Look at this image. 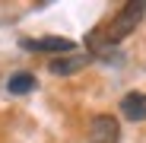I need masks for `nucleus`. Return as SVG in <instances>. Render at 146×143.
Instances as JSON below:
<instances>
[{
	"instance_id": "f03ea898",
	"label": "nucleus",
	"mask_w": 146,
	"mask_h": 143,
	"mask_svg": "<svg viewBox=\"0 0 146 143\" xmlns=\"http://www.w3.org/2000/svg\"><path fill=\"white\" fill-rule=\"evenodd\" d=\"M22 48H29V51H73V41L70 38H60V35H44V38H22Z\"/></svg>"
},
{
	"instance_id": "7ed1b4c3",
	"label": "nucleus",
	"mask_w": 146,
	"mask_h": 143,
	"mask_svg": "<svg viewBox=\"0 0 146 143\" xmlns=\"http://www.w3.org/2000/svg\"><path fill=\"white\" fill-rule=\"evenodd\" d=\"M89 61H92V54H64V57H54L48 64V70L57 73V76H70V73H76V70H83Z\"/></svg>"
},
{
	"instance_id": "20e7f679",
	"label": "nucleus",
	"mask_w": 146,
	"mask_h": 143,
	"mask_svg": "<svg viewBox=\"0 0 146 143\" xmlns=\"http://www.w3.org/2000/svg\"><path fill=\"white\" fill-rule=\"evenodd\" d=\"M121 111L127 121H143L146 118V92H127L121 99Z\"/></svg>"
},
{
	"instance_id": "39448f33",
	"label": "nucleus",
	"mask_w": 146,
	"mask_h": 143,
	"mask_svg": "<svg viewBox=\"0 0 146 143\" xmlns=\"http://www.w3.org/2000/svg\"><path fill=\"white\" fill-rule=\"evenodd\" d=\"M7 89H10L13 95H26V92H32V89H35V76H32V73H26V70H19V73H13V76H10Z\"/></svg>"
},
{
	"instance_id": "f257e3e1",
	"label": "nucleus",
	"mask_w": 146,
	"mask_h": 143,
	"mask_svg": "<svg viewBox=\"0 0 146 143\" xmlns=\"http://www.w3.org/2000/svg\"><path fill=\"white\" fill-rule=\"evenodd\" d=\"M121 127L111 114H95L89 124V143H117Z\"/></svg>"
}]
</instances>
